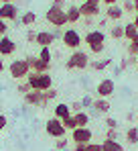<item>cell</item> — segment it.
<instances>
[{"instance_id":"obj_1","label":"cell","mask_w":138,"mask_h":151,"mask_svg":"<svg viewBox=\"0 0 138 151\" xmlns=\"http://www.w3.org/2000/svg\"><path fill=\"white\" fill-rule=\"evenodd\" d=\"M26 84L31 86V90H51L53 88V80H51V74H37V72H31L26 76Z\"/></svg>"},{"instance_id":"obj_2","label":"cell","mask_w":138,"mask_h":151,"mask_svg":"<svg viewBox=\"0 0 138 151\" xmlns=\"http://www.w3.org/2000/svg\"><path fill=\"white\" fill-rule=\"evenodd\" d=\"M85 43L92 53H102L104 47H106V35L102 31H90L85 35Z\"/></svg>"},{"instance_id":"obj_3","label":"cell","mask_w":138,"mask_h":151,"mask_svg":"<svg viewBox=\"0 0 138 151\" xmlns=\"http://www.w3.org/2000/svg\"><path fill=\"white\" fill-rule=\"evenodd\" d=\"M8 72H10V76H12L16 82H21V80H26V76L31 74V65H28L26 59H14V61L8 65Z\"/></svg>"},{"instance_id":"obj_4","label":"cell","mask_w":138,"mask_h":151,"mask_svg":"<svg viewBox=\"0 0 138 151\" xmlns=\"http://www.w3.org/2000/svg\"><path fill=\"white\" fill-rule=\"evenodd\" d=\"M87 65H90V57H87V53H85V51H79V49L73 51L71 57L67 59V63H65L67 70H85Z\"/></svg>"},{"instance_id":"obj_5","label":"cell","mask_w":138,"mask_h":151,"mask_svg":"<svg viewBox=\"0 0 138 151\" xmlns=\"http://www.w3.org/2000/svg\"><path fill=\"white\" fill-rule=\"evenodd\" d=\"M45 131L49 137H53V139H61V137H65V127L61 123V119H57V116H53V119H49L45 123Z\"/></svg>"},{"instance_id":"obj_6","label":"cell","mask_w":138,"mask_h":151,"mask_svg":"<svg viewBox=\"0 0 138 151\" xmlns=\"http://www.w3.org/2000/svg\"><path fill=\"white\" fill-rule=\"evenodd\" d=\"M45 19L53 27H63V25H67V14H65V10H63V8H55V6H51V8L47 10Z\"/></svg>"},{"instance_id":"obj_7","label":"cell","mask_w":138,"mask_h":151,"mask_svg":"<svg viewBox=\"0 0 138 151\" xmlns=\"http://www.w3.org/2000/svg\"><path fill=\"white\" fill-rule=\"evenodd\" d=\"M92 139H93V133L87 127H77V129L71 131V141H73V143H83V145H87V143H92Z\"/></svg>"},{"instance_id":"obj_8","label":"cell","mask_w":138,"mask_h":151,"mask_svg":"<svg viewBox=\"0 0 138 151\" xmlns=\"http://www.w3.org/2000/svg\"><path fill=\"white\" fill-rule=\"evenodd\" d=\"M63 43H65V47L69 49H79V45H81V35L75 31V29H67V31H63Z\"/></svg>"},{"instance_id":"obj_9","label":"cell","mask_w":138,"mask_h":151,"mask_svg":"<svg viewBox=\"0 0 138 151\" xmlns=\"http://www.w3.org/2000/svg\"><path fill=\"white\" fill-rule=\"evenodd\" d=\"M0 19L2 21H16L18 19V6L16 4H12V2H4V4H0Z\"/></svg>"},{"instance_id":"obj_10","label":"cell","mask_w":138,"mask_h":151,"mask_svg":"<svg viewBox=\"0 0 138 151\" xmlns=\"http://www.w3.org/2000/svg\"><path fill=\"white\" fill-rule=\"evenodd\" d=\"M95 92H97V96H100V98H110V96H112V94L116 92L114 80H110V78H104V80L97 84Z\"/></svg>"},{"instance_id":"obj_11","label":"cell","mask_w":138,"mask_h":151,"mask_svg":"<svg viewBox=\"0 0 138 151\" xmlns=\"http://www.w3.org/2000/svg\"><path fill=\"white\" fill-rule=\"evenodd\" d=\"M24 102L28 104V106H47L49 102L45 100V94L41 92V90H31V92H26L24 94Z\"/></svg>"},{"instance_id":"obj_12","label":"cell","mask_w":138,"mask_h":151,"mask_svg":"<svg viewBox=\"0 0 138 151\" xmlns=\"http://www.w3.org/2000/svg\"><path fill=\"white\" fill-rule=\"evenodd\" d=\"M26 61L31 65V72H37V74H47L49 68H51V63L43 61L41 57H26Z\"/></svg>"},{"instance_id":"obj_13","label":"cell","mask_w":138,"mask_h":151,"mask_svg":"<svg viewBox=\"0 0 138 151\" xmlns=\"http://www.w3.org/2000/svg\"><path fill=\"white\" fill-rule=\"evenodd\" d=\"M79 12H81V17H85V19L97 17V14H100V4H93V2H81Z\"/></svg>"},{"instance_id":"obj_14","label":"cell","mask_w":138,"mask_h":151,"mask_svg":"<svg viewBox=\"0 0 138 151\" xmlns=\"http://www.w3.org/2000/svg\"><path fill=\"white\" fill-rule=\"evenodd\" d=\"M16 51V43L10 37H0V55H12Z\"/></svg>"},{"instance_id":"obj_15","label":"cell","mask_w":138,"mask_h":151,"mask_svg":"<svg viewBox=\"0 0 138 151\" xmlns=\"http://www.w3.org/2000/svg\"><path fill=\"white\" fill-rule=\"evenodd\" d=\"M53 41H55V37H53L51 31H39L37 33V39H35V43L41 45V47H51Z\"/></svg>"},{"instance_id":"obj_16","label":"cell","mask_w":138,"mask_h":151,"mask_svg":"<svg viewBox=\"0 0 138 151\" xmlns=\"http://www.w3.org/2000/svg\"><path fill=\"white\" fill-rule=\"evenodd\" d=\"M92 108L97 114H108L110 112V100L108 98H97V100H93Z\"/></svg>"},{"instance_id":"obj_17","label":"cell","mask_w":138,"mask_h":151,"mask_svg":"<svg viewBox=\"0 0 138 151\" xmlns=\"http://www.w3.org/2000/svg\"><path fill=\"white\" fill-rule=\"evenodd\" d=\"M106 17H108L110 21H120V19L124 17V8L118 6V4H112V6H108V10H106Z\"/></svg>"},{"instance_id":"obj_18","label":"cell","mask_w":138,"mask_h":151,"mask_svg":"<svg viewBox=\"0 0 138 151\" xmlns=\"http://www.w3.org/2000/svg\"><path fill=\"white\" fill-rule=\"evenodd\" d=\"M65 14H67V23H77L79 19H81V12H79V6H75V4H71L65 8Z\"/></svg>"},{"instance_id":"obj_19","label":"cell","mask_w":138,"mask_h":151,"mask_svg":"<svg viewBox=\"0 0 138 151\" xmlns=\"http://www.w3.org/2000/svg\"><path fill=\"white\" fill-rule=\"evenodd\" d=\"M136 35H138V27L134 25V21H132V23H128V25H124V39L132 41Z\"/></svg>"},{"instance_id":"obj_20","label":"cell","mask_w":138,"mask_h":151,"mask_svg":"<svg viewBox=\"0 0 138 151\" xmlns=\"http://www.w3.org/2000/svg\"><path fill=\"white\" fill-rule=\"evenodd\" d=\"M55 116L57 119H65V116H71V106H67V104H57L55 106Z\"/></svg>"},{"instance_id":"obj_21","label":"cell","mask_w":138,"mask_h":151,"mask_svg":"<svg viewBox=\"0 0 138 151\" xmlns=\"http://www.w3.org/2000/svg\"><path fill=\"white\" fill-rule=\"evenodd\" d=\"M102 149L104 151H124V147H122L118 141H114V139H106V141L102 143Z\"/></svg>"},{"instance_id":"obj_22","label":"cell","mask_w":138,"mask_h":151,"mask_svg":"<svg viewBox=\"0 0 138 151\" xmlns=\"http://www.w3.org/2000/svg\"><path fill=\"white\" fill-rule=\"evenodd\" d=\"M73 119H75L77 127H87V123H90V114H87V112H83V110L75 112V114H73Z\"/></svg>"},{"instance_id":"obj_23","label":"cell","mask_w":138,"mask_h":151,"mask_svg":"<svg viewBox=\"0 0 138 151\" xmlns=\"http://www.w3.org/2000/svg\"><path fill=\"white\" fill-rule=\"evenodd\" d=\"M126 141H128L130 145H136L138 143V127H130V129L126 131Z\"/></svg>"},{"instance_id":"obj_24","label":"cell","mask_w":138,"mask_h":151,"mask_svg":"<svg viewBox=\"0 0 138 151\" xmlns=\"http://www.w3.org/2000/svg\"><path fill=\"white\" fill-rule=\"evenodd\" d=\"M35 21H37V14H35L33 10H26L23 17H21V23H23L24 27H31L33 23H35Z\"/></svg>"},{"instance_id":"obj_25","label":"cell","mask_w":138,"mask_h":151,"mask_svg":"<svg viewBox=\"0 0 138 151\" xmlns=\"http://www.w3.org/2000/svg\"><path fill=\"white\" fill-rule=\"evenodd\" d=\"M93 70H97V72H102V70H106L108 65H112V59H102V61H92L90 63Z\"/></svg>"},{"instance_id":"obj_26","label":"cell","mask_w":138,"mask_h":151,"mask_svg":"<svg viewBox=\"0 0 138 151\" xmlns=\"http://www.w3.org/2000/svg\"><path fill=\"white\" fill-rule=\"evenodd\" d=\"M128 55H132V57H138V35L128 43Z\"/></svg>"},{"instance_id":"obj_27","label":"cell","mask_w":138,"mask_h":151,"mask_svg":"<svg viewBox=\"0 0 138 151\" xmlns=\"http://www.w3.org/2000/svg\"><path fill=\"white\" fill-rule=\"evenodd\" d=\"M61 123H63V127H65L67 131H73V129H77V123H75L73 114H71V116H65V119H61Z\"/></svg>"},{"instance_id":"obj_28","label":"cell","mask_w":138,"mask_h":151,"mask_svg":"<svg viewBox=\"0 0 138 151\" xmlns=\"http://www.w3.org/2000/svg\"><path fill=\"white\" fill-rule=\"evenodd\" d=\"M110 37L112 39H122L124 37V27H120V25H116L110 29Z\"/></svg>"},{"instance_id":"obj_29","label":"cell","mask_w":138,"mask_h":151,"mask_svg":"<svg viewBox=\"0 0 138 151\" xmlns=\"http://www.w3.org/2000/svg\"><path fill=\"white\" fill-rule=\"evenodd\" d=\"M39 57H41L43 61H47V63H51V47H41Z\"/></svg>"},{"instance_id":"obj_30","label":"cell","mask_w":138,"mask_h":151,"mask_svg":"<svg viewBox=\"0 0 138 151\" xmlns=\"http://www.w3.org/2000/svg\"><path fill=\"white\" fill-rule=\"evenodd\" d=\"M16 92H18V94H26V92H31V86H28V84H26V80H24V82H18V84H16Z\"/></svg>"},{"instance_id":"obj_31","label":"cell","mask_w":138,"mask_h":151,"mask_svg":"<svg viewBox=\"0 0 138 151\" xmlns=\"http://www.w3.org/2000/svg\"><path fill=\"white\" fill-rule=\"evenodd\" d=\"M55 147H57V149H61V151H65V149H67V139H65V137L57 139V141H55Z\"/></svg>"},{"instance_id":"obj_32","label":"cell","mask_w":138,"mask_h":151,"mask_svg":"<svg viewBox=\"0 0 138 151\" xmlns=\"http://www.w3.org/2000/svg\"><path fill=\"white\" fill-rule=\"evenodd\" d=\"M85 151H104L102 149V143H87V145H85Z\"/></svg>"},{"instance_id":"obj_33","label":"cell","mask_w":138,"mask_h":151,"mask_svg":"<svg viewBox=\"0 0 138 151\" xmlns=\"http://www.w3.org/2000/svg\"><path fill=\"white\" fill-rule=\"evenodd\" d=\"M43 94H45V100H47V102L53 100V98H57V90H53V88H51V90H45Z\"/></svg>"},{"instance_id":"obj_34","label":"cell","mask_w":138,"mask_h":151,"mask_svg":"<svg viewBox=\"0 0 138 151\" xmlns=\"http://www.w3.org/2000/svg\"><path fill=\"white\" fill-rule=\"evenodd\" d=\"M124 12H134V2L132 0H124Z\"/></svg>"},{"instance_id":"obj_35","label":"cell","mask_w":138,"mask_h":151,"mask_svg":"<svg viewBox=\"0 0 138 151\" xmlns=\"http://www.w3.org/2000/svg\"><path fill=\"white\" fill-rule=\"evenodd\" d=\"M106 127H108V129H118V121L112 119V116H108V119H106Z\"/></svg>"},{"instance_id":"obj_36","label":"cell","mask_w":138,"mask_h":151,"mask_svg":"<svg viewBox=\"0 0 138 151\" xmlns=\"http://www.w3.org/2000/svg\"><path fill=\"white\" fill-rule=\"evenodd\" d=\"M106 139H114V141H118V131H116V129H108Z\"/></svg>"},{"instance_id":"obj_37","label":"cell","mask_w":138,"mask_h":151,"mask_svg":"<svg viewBox=\"0 0 138 151\" xmlns=\"http://www.w3.org/2000/svg\"><path fill=\"white\" fill-rule=\"evenodd\" d=\"M65 4H67V0H53L51 6H55V8H63V10H65Z\"/></svg>"},{"instance_id":"obj_38","label":"cell","mask_w":138,"mask_h":151,"mask_svg":"<svg viewBox=\"0 0 138 151\" xmlns=\"http://www.w3.org/2000/svg\"><path fill=\"white\" fill-rule=\"evenodd\" d=\"M6 31H8L6 21H2V19H0V37H4V35H6Z\"/></svg>"},{"instance_id":"obj_39","label":"cell","mask_w":138,"mask_h":151,"mask_svg":"<svg viewBox=\"0 0 138 151\" xmlns=\"http://www.w3.org/2000/svg\"><path fill=\"white\" fill-rule=\"evenodd\" d=\"M35 39H37V33H35V31H28V33H26V41H28V43H35Z\"/></svg>"},{"instance_id":"obj_40","label":"cell","mask_w":138,"mask_h":151,"mask_svg":"<svg viewBox=\"0 0 138 151\" xmlns=\"http://www.w3.org/2000/svg\"><path fill=\"white\" fill-rule=\"evenodd\" d=\"M92 104H93V98H92V96H85V98L81 100V106H87V108H90Z\"/></svg>"},{"instance_id":"obj_41","label":"cell","mask_w":138,"mask_h":151,"mask_svg":"<svg viewBox=\"0 0 138 151\" xmlns=\"http://www.w3.org/2000/svg\"><path fill=\"white\" fill-rule=\"evenodd\" d=\"M6 125H8V121H6V116L4 114H0V133L6 129Z\"/></svg>"},{"instance_id":"obj_42","label":"cell","mask_w":138,"mask_h":151,"mask_svg":"<svg viewBox=\"0 0 138 151\" xmlns=\"http://www.w3.org/2000/svg\"><path fill=\"white\" fill-rule=\"evenodd\" d=\"M53 37H55V39L63 37V31H61V27H55V31H53Z\"/></svg>"},{"instance_id":"obj_43","label":"cell","mask_w":138,"mask_h":151,"mask_svg":"<svg viewBox=\"0 0 138 151\" xmlns=\"http://www.w3.org/2000/svg\"><path fill=\"white\" fill-rule=\"evenodd\" d=\"M81 108H83V106H81V102H73V104H71V110H75V112H79Z\"/></svg>"},{"instance_id":"obj_44","label":"cell","mask_w":138,"mask_h":151,"mask_svg":"<svg viewBox=\"0 0 138 151\" xmlns=\"http://www.w3.org/2000/svg\"><path fill=\"white\" fill-rule=\"evenodd\" d=\"M73 151H85V145H83V143H75Z\"/></svg>"},{"instance_id":"obj_45","label":"cell","mask_w":138,"mask_h":151,"mask_svg":"<svg viewBox=\"0 0 138 151\" xmlns=\"http://www.w3.org/2000/svg\"><path fill=\"white\" fill-rule=\"evenodd\" d=\"M104 4H108V6H112V4H118V0H102Z\"/></svg>"},{"instance_id":"obj_46","label":"cell","mask_w":138,"mask_h":151,"mask_svg":"<svg viewBox=\"0 0 138 151\" xmlns=\"http://www.w3.org/2000/svg\"><path fill=\"white\" fill-rule=\"evenodd\" d=\"M134 2V12H138V0H132Z\"/></svg>"},{"instance_id":"obj_47","label":"cell","mask_w":138,"mask_h":151,"mask_svg":"<svg viewBox=\"0 0 138 151\" xmlns=\"http://www.w3.org/2000/svg\"><path fill=\"white\" fill-rule=\"evenodd\" d=\"M0 72H4V61H2V57H0Z\"/></svg>"},{"instance_id":"obj_48","label":"cell","mask_w":138,"mask_h":151,"mask_svg":"<svg viewBox=\"0 0 138 151\" xmlns=\"http://www.w3.org/2000/svg\"><path fill=\"white\" fill-rule=\"evenodd\" d=\"M134 25L138 27V12H134Z\"/></svg>"},{"instance_id":"obj_49","label":"cell","mask_w":138,"mask_h":151,"mask_svg":"<svg viewBox=\"0 0 138 151\" xmlns=\"http://www.w3.org/2000/svg\"><path fill=\"white\" fill-rule=\"evenodd\" d=\"M83 2H93V4H100L102 0H83Z\"/></svg>"},{"instance_id":"obj_50","label":"cell","mask_w":138,"mask_h":151,"mask_svg":"<svg viewBox=\"0 0 138 151\" xmlns=\"http://www.w3.org/2000/svg\"><path fill=\"white\" fill-rule=\"evenodd\" d=\"M0 2H2V4H4V2H12V0H0Z\"/></svg>"},{"instance_id":"obj_51","label":"cell","mask_w":138,"mask_h":151,"mask_svg":"<svg viewBox=\"0 0 138 151\" xmlns=\"http://www.w3.org/2000/svg\"><path fill=\"white\" fill-rule=\"evenodd\" d=\"M0 114H2V102H0Z\"/></svg>"},{"instance_id":"obj_52","label":"cell","mask_w":138,"mask_h":151,"mask_svg":"<svg viewBox=\"0 0 138 151\" xmlns=\"http://www.w3.org/2000/svg\"><path fill=\"white\" fill-rule=\"evenodd\" d=\"M136 65H138V57H136Z\"/></svg>"}]
</instances>
